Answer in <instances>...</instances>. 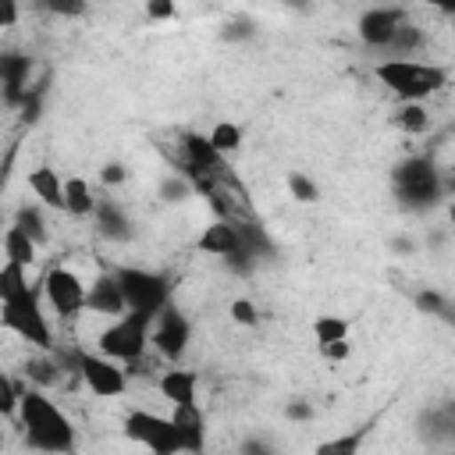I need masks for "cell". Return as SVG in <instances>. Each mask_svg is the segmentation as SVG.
I'll use <instances>...</instances> for the list:
<instances>
[{"label": "cell", "instance_id": "1", "mask_svg": "<svg viewBox=\"0 0 455 455\" xmlns=\"http://www.w3.org/2000/svg\"><path fill=\"white\" fill-rule=\"evenodd\" d=\"M18 423H21L25 444L43 451V455H75V448H78L75 423L36 387H21Z\"/></svg>", "mask_w": 455, "mask_h": 455}, {"label": "cell", "instance_id": "2", "mask_svg": "<svg viewBox=\"0 0 455 455\" xmlns=\"http://www.w3.org/2000/svg\"><path fill=\"white\" fill-rule=\"evenodd\" d=\"M448 178L430 156H405L391 171V192L402 210L409 213H427L448 196Z\"/></svg>", "mask_w": 455, "mask_h": 455}, {"label": "cell", "instance_id": "3", "mask_svg": "<svg viewBox=\"0 0 455 455\" xmlns=\"http://www.w3.org/2000/svg\"><path fill=\"white\" fill-rule=\"evenodd\" d=\"M373 78L398 96V103H423L427 96L448 85V68L434 60H395L384 57L373 64Z\"/></svg>", "mask_w": 455, "mask_h": 455}, {"label": "cell", "instance_id": "4", "mask_svg": "<svg viewBox=\"0 0 455 455\" xmlns=\"http://www.w3.org/2000/svg\"><path fill=\"white\" fill-rule=\"evenodd\" d=\"M121 295H124V306L128 313H139V316H156L164 306H171V281L167 274H156V270H146V267H114L110 270Z\"/></svg>", "mask_w": 455, "mask_h": 455}, {"label": "cell", "instance_id": "5", "mask_svg": "<svg viewBox=\"0 0 455 455\" xmlns=\"http://www.w3.org/2000/svg\"><path fill=\"white\" fill-rule=\"evenodd\" d=\"M0 327L18 334L21 341L36 345L39 352H53V331L39 306V288H28V291L14 295L11 302H0Z\"/></svg>", "mask_w": 455, "mask_h": 455}, {"label": "cell", "instance_id": "6", "mask_svg": "<svg viewBox=\"0 0 455 455\" xmlns=\"http://www.w3.org/2000/svg\"><path fill=\"white\" fill-rule=\"evenodd\" d=\"M149 327H153V320L149 316H139V313H124V316H117V320H110L103 331H100V338H96V352L100 355H107V359H114V363H139L142 355H146V348H149Z\"/></svg>", "mask_w": 455, "mask_h": 455}, {"label": "cell", "instance_id": "7", "mask_svg": "<svg viewBox=\"0 0 455 455\" xmlns=\"http://www.w3.org/2000/svg\"><path fill=\"white\" fill-rule=\"evenodd\" d=\"M121 427H124V437L149 448V455H181L171 416H160L153 409H132Z\"/></svg>", "mask_w": 455, "mask_h": 455}, {"label": "cell", "instance_id": "8", "mask_svg": "<svg viewBox=\"0 0 455 455\" xmlns=\"http://www.w3.org/2000/svg\"><path fill=\"white\" fill-rule=\"evenodd\" d=\"M71 370L85 380V387L92 391V395H100V398H117V395H124V387H128V370L121 366V363H114V359H107V355H100V352H71Z\"/></svg>", "mask_w": 455, "mask_h": 455}, {"label": "cell", "instance_id": "9", "mask_svg": "<svg viewBox=\"0 0 455 455\" xmlns=\"http://www.w3.org/2000/svg\"><path fill=\"white\" fill-rule=\"evenodd\" d=\"M39 295L50 302V309L64 320H75L82 309H85V284L75 270L68 267H50L43 274V284H39Z\"/></svg>", "mask_w": 455, "mask_h": 455}, {"label": "cell", "instance_id": "10", "mask_svg": "<svg viewBox=\"0 0 455 455\" xmlns=\"http://www.w3.org/2000/svg\"><path fill=\"white\" fill-rule=\"evenodd\" d=\"M188 341H192V323H188V316H185L178 306H164V309L153 316V327H149V345L156 348V355L167 359V363H178V359L185 355Z\"/></svg>", "mask_w": 455, "mask_h": 455}, {"label": "cell", "instance_id": "11", "mask_svg": "<svg viewBox=\"0 0 455 455\" xmlns=\"http://www.w3.org/2000/svg\"><path fill=\"white\" fill-rule=\"evenodd\" d=\"M402 21H405V7H370V11L359 14L355 28H359V39H363L370 50H380V53H384Z\"/></svg>", "mask_w": 455, "mask_h": 455}, {"label": "cell", "instance_id": "12", "mask_svg": "<svg viewBox=\"0 0 455 455\" xmlns=\"http://www.w3.org/2000/svg\"><path fill=\"white\" fill-rule=\"evenodd\" d=\"M171 423L181 444V455H203L206 451V416L199 405H178L171 409Z\"/></svg>", "mask_w": 455, "mask_h": 455}, {"label": "cell", "instance_id": "13", "mask_svg": "<svg viewBox=\"0 0 455 455\" xmlns=\"http://www.w3.org/2000/svg\"><path fill=\"white\" fill-rule=\"evenodd\" d=\"M85 309H89V313H96V316H107V320H117V316H124V313H128L124 295H121V288H117L114 274H100V277L85 288Z\"/></svg>", "mask_w": 455, "mask_h": 455}, {"label": "cell", "instance_id": "14", "mask_svg": "<svg viewBox=\"0 0 455 455\" xmlns=\"http://www.w3.org/2000/svg\"><path fill=\"white\" fill-rule=\"evenodd\" d=\"M156 387H160V395H164V402H167L171 409H178V405H199V398H196V391H199V373H196V370H181V366L164 370V373L156 377Z\"/></svg>", "mask_w": 455, "mask_h": 455}, {"label": "cell", "instance_id": "15", "mask_svg": "<svg viewBox=\"0 0 455 455\" xmlns=\"http://www.w3.org/2000/svg\"><path fill=\"white\" fill-rule=\"evenodd\" d=\"M416 434L427 444H448L455 437V409H451V402H444L437 409H423L419 419H416Z\"/></svg>", "mask_w": 455, "mask_h": 455}, {"label": "cell", "instance_id": "16", "mask_svg": "<svg viewBox=\"0 0 455 455\" xmlns=\"http://www.w3.org/2000/svg\"><path fill=\"white\" fill-rule=\"evenodd\" d=\"M28 71L32 60L25 53H0V85L11 103H21V96L28 92Z\"/></svg>", "mask_w": 455, "mask_h": 455}, {"label": "cell", "instance_id": "17", "mask_svg": "<svg viewBox=\"0 0 455 455\" xmlns=\"http://www.w3.org/2000/svg\"><path fill=\"white\" fill-rule=\"evenodd\" d=\"M28 188H32V196H36L43 206L64 210V178H60L53 167H46V164L32 167V171H28Z\"/></svg>", "mask_w": 455, "mask_h": 455}, {"label": "cell", "instance_id": "18", "mask_svg": "<svg viewBox=\"0 0 455 455\" xmlns=\"http://www.w3.org/2000/svg\"><path fill=\"white\" fill-rule=\"evenodd\" d=\"M96 228H100V235L103 238H114V242H128L135 231H132V220H128V213L114 203V199H103V203H96Z\"/></svg>", "mask_w": 455, "mask_h": 455}, {"label": "cell", "instance_id": "19", "mask_svg": "<svg viewBox=\"0 0 455 455\" xmlns=\"http://www.w3.org/2000/svg\"><path fill=\"white\" fill-rule=\"evenodd\" d=\"M96 196L85 178H64V213L71 217H92L96 213Z\"/></svg>", "mask_w": 455, "mask_h": 455}, {"label": "cell", "instance_id": "20", "mask_svg": "<svg viewBox=\"0 0 455 455\" xmlns=\"http://www.w3.org/2000/svg\"><path fill=\"white\" fill-rule=\"evenodd\" d=\"M21 370H25V380H28L36 391L53 387V384H57V377H60V363H57V355H50V352L25 359V366H21Z\"/></svg>", "mask_w": 455, "mask_h": 455}, {"label": "cell", "instance_id": "21", "mask_svg": "<svg viewBox=\"0 0 455 455\" xmlns=\"http://www.w3.org/2000/svg\"><path fill=\"white\" fill-rule=\"evenodd\" d=\"M370 437V423L348 430V434H338V437H327L313 448V455H359L363 451V441Z\"/></svg>", "mask_w": 455, "mask_h": 455}, {"label": "cell", "instance_id": "22", "mask_svg": "<svg viewBox=\"0 0 455 455\" xmlns=\"http://www.w3.org/2000/svg\"><path fill=\"white\" fill-rule=\"evenodd\" d=\"M423 46V28H416L412 21H402L398 32L391 36L384 57H395V60H412V53Z\"/></svg>", "mask_w": 455, "mask_h": 455}, {"label": "cell", "instance_id": "23", "mask_svg": "<svg viewBox=\"0 0 455 455\" xmlns=\"http://www.w3.org/2000/svg\"><path fill=\"white\" fill-rule=\"evenodd\" d=\"M36 249H39V245H36L32 238H25L14 224L4 228V256H7V263H18V267L28 270V267L36 263Z\"/></svg>", "mask_w": 455, "mask_h": 455}, {"label": "cell", "instance_id": "24", "mask_svg": "<svg viewBox=\"0 0 455 455\" xmlns=\"http://www.w3.org/2000/svg\"><path fill=\"white\" fill-rule=\"evenodd\" d=\"M313 338L320 348L334 345V341H348V320L338 313H320V316H313Z\"/></svg>", "mask_w": 455, "mask_h": 455}, {"label": "cell", "instance_id": "25", "mask_svg": "<svg viewBox=\"0 0 455 455\" xmlns=\"http://www.w3.org/2000/svg\"><path fill=\"white\" fill-rule=\"evenodd\" d=\"M206 139H210V146H213L217 156H228V153H238L242 149V128L235 121H217Z\"/></svg>", "mask_w": 455, "mask_h": 455}, {"label": "cell", "instance_id": "26", "mask_svg": "<svg viewBox=\"0 0 455 455\" xmlns=\"http://www.w3.org/2000/svg\"><path fill=\"white\" fill-rule=\"evenodd\" d=\"M395 124H398L405 135H423V132L430 128V114H427L423 103H398Z\"/></svg>", "mask_w": 455, "mask_h": 455}, {"label": "cell", "instance_id": "27", "mask_svg": "<svg viewBox=\"0 0 455 455\" xmlns=\"http://www.w3.org/2000/svg\"><path fill=\"white\" fill-rule=\"evenodd\" d=\"M14 228L25 235V238H32L36 245H43L46 242V220H43V210L39 206H18V213H14Z\"/></svg>", "mask_w": 455, "mask_h": 455}, {"label": "cell", "instance_id": "28", "mask_svg": "<svg viewBox=\"0 0 455 455\" xmlns=\"http://www.w3.org/2000/svg\"><path fill=\"white\" fill-rule=\"evenodd\" d=\"M32 284H28V270L25 267H18V263H4L0 267V302H11L14 295H21Z\"/></svg>", "mask_w": 455, "mask_h": 455}, {"label": "cell", "instance_id": "29", "mask_svg": "<svg viewBox=\"0 0 455 455\" xmlns=\"http://www.w3.org/2000/svg\"><path fill=\"white\" fill-rule=\"evenodd\" d=\"M412 302H416V309H419V313H427V316H437V320L451 323V302H448V295H441V291L427 288V291H416V295H412Z\"/></svg>", "mask_w": 455, "mask_h": 455}, {"label": "cell", "instance_id": "30", "mask_svg": "<svg viewBox=\"0 0 455 455\" xmlns=\"http://www.w3.org/2000/svg\"><path fill=\"white\" fill-rule=\"evenodd\" d=\"M288 192H291L295 203H316L320 199V185L309 174H302V171H291L288 174Z\"/></svg>", "mask_w": 455, "mask_h": 455}, {"label": "cell", "instance_id": "31", "mask_svg": "<svg viewBox=\"0 0 455 455\" xmlns=\"http://www.w3.org/2000/svg\"><path fill=\"white\" fill-rule=\"evenodd\" d=\"M18 398H21V384L0 370V416H18Z\"/></svg>", "mask_w": 455, "mask_h": 455}, {"label": "cell", "instance_id": "32", "mask_svg": "<svg viewBox=\"0 0 455 455\" xmlns=\"http://www.w3.org/2000/svg\"><path fill=\"white\" fill-rule=\"evenodd\" d=\"M228 316H231L238 327H256V323H259V309H256L252 299H235V302L228 306Z\"/></svg>", "mask_w": 455, "mask_h": 455}, {"label": "cell", "instance_id": "33", "mask_svg": "<svg viewBox=\"0 0 455 455\" xmlns=\"http://www.w3.org/2000/svg\"><path fill=\"white\" fill-rule=\"evenodd\" d=\"M160 196L167 199V203H181V199H188L192 196V185H188V178H164L160 181Z\"/></svg>", "mask_w": 455, "mask_h": 455}, {"label": "cell", "instance_id": "34", "mask_svg": "<svg viewBox=\"0 0 455 455\" xmlns=\"http://www.w3.org/2000/svg\"><path fill=\"white\" fill-rule=\"evenodd\" d=\"M146 18L149 21H171V18H178V7L171 0H149L146 4Z\"/></svg>", "mask_w": 455, "mask_h": 455}, {"label": "cell", "instance_id": "35", "mask_svg": "<svg viewBox=\"0 0 455 455\" xmlns=\"http://www.w3.org/2000/svg\"><path fill=\"white\" fill-rule=\"evenodd\" d=\"M100 181H103V185H124V181H128V167L117 164V160L103 164V167H100Z\"/></svg>", "mask_w": 455, "mask_h": 455}, {"label": "cell", "instance_id": "36", "mask_svg": "<svg viewBox=\"0 0 455 455\" xmlns=\"http://www.w3.org/2000/svg\"><path fill=\"white\" fill-rule=\"evenodd\" d=\"M284 416L295 419V423H306V419H313V405L302 402V398H291V402L284 405Z\"/></svg>", "mask_w": 455, "mask_h": 455}, {"label": "cell", "instance_id": "37", "mask_svg": "<svg viewBox=\"0 0 455 455\" xmlns=\"http://www.w3.org/2000/svg\"><path fill=\"white\" fill-rule=\"evenodd\" d=\"M43 11H50V14H85V4H68V0H50V4H39Z\"/></svg>", "mask_w": 455, "mask_h": 455}, {"label": "cell", "instance_id": "38", "mask_svg": "<svg viewBox=\"0 0 455 455\" xmlns=\"http://www.w3.org/2000/svg\"><path fill=\"white\" fill-rule=\"evenodd\" d=\"M21 18V7L14 0H0V28H14Z\"/></svg>", "mask_w": 455, "mask_h": 455}, {"label": "cell", "instance_id": "39", "mask_svg": "<svg viewBox=\"0 0 455 455\" xmlns=\"http://www.w3.org/2000/svg\"><path fill=\"white\" fill-rule=\"evenodd\" d=\"M238 455H277L263 437H245L242 441V448H238Z\"/></svg>", "mask_w": 455, "mask_h": 455}, {"label": "cell", "instance_id": "40", "mask_svg": "<svg viewBox=\"0 0 455 455\" xmlns=\"http://www.w3.org/2000/svg\"><path fill=\"white\" fill-rule=\"evenodd\" d=\"M224 39H249L252 36V28H249V21H231V25H224V32H220Z\"/></svg>", "mask_w": 455, "mask_h": 455}, {"label": "cell", "instance_id": "41", "mask_svg": "<svg viewBox=\"0 0 455 455\" xmlns=\"http://www.w3.org/2000/svg\"><path fill=\"white\" fill-rule=\"evenodd\" d=\"M320 352H323V355H327L331 363H341V359H348V352H352V345H348V341H334V345H323Z\"/></svg>", "mask_w": 455, "mask_h": 455}, {"label": "cell", "instance_id": "42", "mask_svg": "<svg viewBox=\"0 0 455 455\" xmlns=\"http://www.w3.org/2000/svg\"><path fill=\"white\" fill-rule=\"evenodd\" d=\"M391 249H395V252H412V242H409V238H395Z\"/></svg>", "mask_w": 455, "mask_h": 455}, {"label": "cell", "instance_id": "43", "mask_svg": "<svg viewBox=\"0 0 455 455\" xmlns=\"http://www.w3.org/2000/svg\"><path fill=\"white\" fill-rule=\"evenodd\" d=\"M0 228H4V210H0Z\"/></svg>", "mask_w": 455, "mask_h": 455}, {"label": "cell", "instance_id": "44", "mask_svg": "<svg viewBox=\"0 0 455 455\" xmlns=\"http://www.w3.org/2000/svg\"><path fill=\"white\" fill-rule=\"evenodd\" d=\"M0 448H4V434H0Z\"/></svg>", "mask_w": 455, "mask_h": 455}]
</instances>
